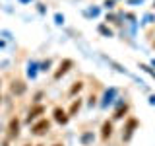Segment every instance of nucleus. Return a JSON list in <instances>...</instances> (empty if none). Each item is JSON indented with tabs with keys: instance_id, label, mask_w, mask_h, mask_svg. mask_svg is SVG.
<instances>
[{
	"instance_id": "obj_1",
	"label": "nucleus",
	"mask_w": 155,
	"mask_h": 146,
	"mask_svg": "<svg viewBox=\"0 0 155 146\" xmlns=\"http://www.w3.org/2000/svg\"><path fill=\"white\" fill-rule=\"evenodd\" d=\"M48 129H51V121L48 119H39L37 123L31 127V133L35 136H43V134L48 133Z\"/></svg>"
},
{
	"instance_id": "obj_2",
	"label": "nucleus",
	"mask_w": 155,
	"mask_h": 146,
	"mask_svg": "<svg viewBox=\"0 0 155 146\" xmlns=\"http://www.w3.org/2000/svg\"><path fill=\"white\" fill-rule=\"evenodd\" d=\"M72 66H74V61H72V58H64V61H62L60 64H58V70L54 72V80H60V78L64 76Z\"/></svg>"
},
{
	"instance_id": "obj_3",
	"label": "nucleus",
	"mask_w": 155,
	"mask_h": 146,
	"mask_svg": "<svg viewBox=\"0 0 155 146\" xmlns=\"http://www.w3.org/2000/svg\"><path fill=\"white\" fill-rule=\"evenodd\" d=\"M18 134H19V119L14 117V119H10L8 125V138H18Z\"/></svg>"
},
{
	"instance_id": "obj_4",
	"label": "nucleus",
	"mask_w": 155,
	"mask_h": 146,
	"mask_svg": "<svg viewBox=\"0 0 155 146\" xmlns=\"http://www.w3.org/2000/svg\"><path fill=\"white\" fill-rule=\"evenodd\" d=\"M52 115H54V121H56V123H60V125H66L68 119H70V117H68V113L62 109V107H54Z\"/></svg>"
},
{
	"instance_id": "obj_5",
	"label": "nucleus",
	"mask_w": 155,
	"mask_h": 146,
	"mask_svg": "<svg viewBox=\"0 0 155 146\" xmlns=\"http://www.w3.org/2000/svg\"><path fill=\"white\" fill-rule=\"evenodd\" d=\"M45 113V105H41V103H37V105H33L31 109H29V115H27V121L31 123V119H37L39 115H43Z\"/></svg>"
},
{
	"instance_id": "obj_6",
	"label": "nucleus",
	"mask_w": 155,
	"mask_h": 146,
	"mask_svg": "<svg viewBox=\"0 0 155 146\" xmlns=\"http://www.w3.org/2000/svg\"><path fill=\"white\" fill-rule=\"evenodd\" d=\"M136 127H138V121H136L134 117H130L128 123H126V133L122 134V138H124V140H130V136H132V133H134Z\"/></svg>"
},
{
	"instance_id": "obj_7",
	"label": "nucleus",
	"mask_w": 155,
	"mask_h": 146,
	"mask_svg": "<svg viewBox=\"0 0 155 146\" xmlns=\"http://www.w3.org/2000/svg\"><path fill=\"white\" fill-rule=\"evenodd\" d=\"M110 136H113V123H110V121H105L103 127H101V138L109 140Z\"/></svg>"
},
{
	"instance_id": "obj_8",
	"label": "nucleus",
	"mask_w": 155,
	"mask_h": 146,
	"mask_svg": "<svg viewBox=\"0 0 155 146\" xmlns=\"http://www.w3.org/2000/svg\"><path fill=\"white\" fill-rule=\"evenodd\" d=\"M80 109H81V99H80V97H78V99H74V101H72L70 109H68L66 113H68V117H74V115H76V113H78V111H80Z\"/></svg>"
},
{
	"instance_id": "obj_9",
	"label": "nucleus",
	"mask_w": 155,
	"mask_h": 146,
	"mask_svg": "<svg viewBox=\"0 0 155 146\" xmlns=\"http://www.w3.org/2000/svg\"><path fill=\"white\" fill-rule=\"evenodd\" d=\"M81 88H84V82H74V86L70 88V92H68V96H76L78 92H81Z\"/></svg>"
},
{
	"instance_id": "obj_10",
	"label": "nucleus",
	"mask_w": 155,
	"mask_h": 146,
	"mask_svg": "<svg viewBox=\"0 0 155 146\" xmlns=\"http://www.w3.org/2000/svg\"><path fill=\"white\" fill-rule=\"evenodd\" d=\"M23 90H25V86H23V82H14V86H12V92H14V94H21V92Z\"/></svg>"
},
{
	"instance_id": "obj_11",
	"label": "nucleus",
	"mask_w": 155,
	"mask_h": 146,
	"mask_svg": "<svg viewBox=\"0 0 155 146\" xmlns=\"http://www.w3.org/2000/svg\"><path fill=\"white\" fill-rule=\"evenodd\" d=\"M126 111H128V105H120V107H118V109H116V111H114V119H122V117H124V113H126Z\"/></svg>"
},
{
	"instance_id": "obj_12",
	"label": "nucleus",
	"mask_w": 155,
	"mask_h": 146,
	"mask_svg": "<svg viewBox=\"0 0 155 146\" xmlns=\"http://www.w3.org/2000/svg\"><path fill=\"white\" fill-rule=\"evenodd\" d=\"M52 146H62V144H52Z\"/></svg>"
},
{
	"instance_id": "obj_13",
	"label": "nucleus",
	"mask_w": 155,
	"mask_h": 146,
	"mask_svg": "<svg viewBox=\"0 0 155 146\" xmlns=\"http://www.w3.org/2000/svg\"><path fill=\"white\" fill-rule=\"evenodd\" d=\"M153 47H155V41H153Z\"/></svg>"
},
{
	"instance_id": "obj_14",
	"label": "nucleus",
	"mask_w": 155,
	"mask_h": 146,
	"mask_svg": "<svg viewBox=\"0 0 155 146\" xmlns=\"http://www.w3.org/2000/svg\"><path fill=\"white\" fill-rule=\"evenodd\" d=\"M25 146H29V144H25Z\"/></svg>"
}]
</instances>
